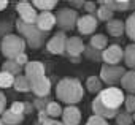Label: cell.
Listing matches in <instances>:
<instances>
[{
	"label": "cell",
	"mask_w": 135,
	"mask_h": 125,
	"mask_svg": "<svg viewBox=\"0 0 135 125\" xmlns=\"http://www.w3.org/2000/svg\"><path fill=\"white\" fill-rule=\"evenodd\" d=\"M13 87H15L18 92H30V82H29V79H27L26 75H18V76H15Z\"/></svg>",
	"instance_id": "22"
},
{
	"label": "cell",
	"mask_w": 135,
	"mask_h": 125,
	"mask_svg": "<svg viewBox=\"0 0 135 125\" xmlns=\"http://www.w3.org/2000/svg\"><path fill=\"white\" fill-rule=\"evenodd\" d=\"M100 7L97 8V11H95V19L97 21H102V22H108V21H111L113 19V11L110 10V8H107L105 5H102V3H99Z\"/></svg>",
	"instance_id": "26"
},
{
	"label": "cell",
	"mask_w": 135,
	"mask_h": 125,
	"mask_svg": "<svg viewBox=\"0 0 135 125\" xmlns=\"http://www.w3.org/2000/svg\"><path fill=\"white\" fill-rule=\"evenodd\" d=\"M24 68H26V76H27L29 81L35 79V78H40V76H45V73H46L45 65L38 60H29Z\"/></svg>",
	"instance_id": "15"
},
{
	"label": "cell",
	"mask_w": 135,
	"mask_h": 125,
	"mask_svg": "<svg viewBox=\"0 0 135 125\" xmlns=\"http://www.w3.org/2000/svg\"><path fill=\"white\" fill-rule=\"evenodd\" d=\"M2 71H7L13 76H18V75H22V67L19 64H16L15 60H7L2 65Z\"/></svg>",
	"instance_id": "24"
},
{
	"label": "cell",
	"mask_w": 135,
	"mask_h": 125,
	"mask_svg": "<svg viewBox=\"0 0 135 125\" xmlns=\"http://www.w3.org/2000/svg\"><path fill=\"white\" fill-rule=\"evenodd\" d=\"M11 30H13V22H10V21H0V35H2V38L7 37V35H10V33H13Z\"/></svg>",
	"instance_id": "34"
},
{
	"label": "cell",
	"mask_w": 135,
	"mask_h": 125,
	"mask_svg": "<svg viewBox=\"0 0 135 125\" xmlns=\"http://www.w3.org/2000/svg\"><path fill=\"white\" fill-rule=\"evenodd\" d=\"M102 52L103 51H99V49H94L91 44H86L84 46V59L86 60H91V62H102Z\"/></svg>",
	"instance_id": "23"
},
{
	"label": "cell",
	"mask_w": 135,
	"mask_h": 125,
	"mask_svg": "<svg viewBox=\"0 0 135 125\" xmlns=\"http://www.w3.org/2000/svg\"><path fill=\"white\" fill-rule=\"evenodd\" d=\"M16 11L19 14V19L26 24H35L37 22V10L33 8L32 2H27V0H22V2H18L16 5Z\"/></svg>",
	"instance_id": "8"
},
{
	"label": "cell",
	"mask_w": 135,
	"mask_h": 125,
	"mask_svg": "<svg viewBox=\"0 0 135 125\" xmlns=\"http://www.w3.org/2000/svg\"><path fill=\"white\" fill-rule=\"evenodd\" d=\"M30 92H33L35 97H48L51 92V79L45 75L35 79H30Z\"/></svg>",
	"instance_id": "10"
},
{
	"label": "cell",
	"mask_w": 135,
	"mask_h": 125,
	"mask_svg": "<svg viewBox=\"0 0 135 125\" xmlns=\"http://www.w3.org/2000/svg\"><path fill=\"white\" fill-rule=\"evenodd\" d=\"M130 10V2L129 0H114L113 2V13L114 11H127Z\"/></svg>",
	"instance_id": "32"
},
{
	"label": "cell",
	"mask_w": 135,
	"mask_h": 125,
	"mask_svg": "<svg viewBox=\"0 0 135 125\" xmlns=\"http://www.w3.org/2000/svg\"><path fill=\"white\" fill-rule=\"evenodd\" d=\"M15 82V76L7 73V71H0V89H8Z\"/></svg>",
	"instance_id": "30"
},
{
	"label": "cell",
	"mask_w": 135,
	"mask_h": 125,
	"mask_svg": "<svg viewBox=\"0 0 135 125\" xmlns=\"http://www.w3.org/2000/svg\"><path fill=\"white\" fill-rule=\"evenodd\" d=\"M0 125H5V123H3V122H2V119H0Z\"/></svg>",
	"instance_id": "46"
},
{
	"label": "cell",
	"mask_w": 135,
	"mask_h": 125,
	"mask_svg": "<svg viewBox=\"0 0 135 125\" xmlns=\"http://www.w3.org/2000/svg\"><path fill=\"white\" fill-rule=\"evenodd\" d=\"M15 62H16V64H19L21 67H26V64L29 62V57H27V54L24 52V54H19V55L15 59Z\"/></svg>",
	"instance_id": "38"
},
{
	"label": "cell",
	"mask_w": 135,
	"mask_h": 125,
	"mask_svg": "<svg viewBox=\"0 0 135 125\" xmlns=\"http://www.w3.org/2000/svg\"><path fill=\"white\" fill-rule=\"evenodd\" d=\"M86 125H110V123H108V120H107V119H103V117H100V116L92 114V116L88 119Z\"/></svg>",
	"instance_id": "35"
},
{
	"label": "cell",
	"mask_w": 135,
	"mask_h": 125,
	"mask_svg": "<svg viewBox=\"0 0 135 125\" xmlns=\"http://www.w3.org/2000/svg\"><path fill=\"white\" fill-rule=\"evenodd\" d=\"M107 32L111 37H122L126 33L124 21H121V19H111V21H108L107 22Z\"/></svg>",
	"instance_id": "17"
},
{
	"label": "cell",
	"mask_w": 135,
	"mask_h": 125,
	"mask_svg": "<svg viewBox=\"0 0 135 125\" xmlns=\"http://www.w3.org/2000/svg\"><path fill=\"white\" fill-rule=\"evenodd\" d=\"M114 119H116V123L118 125H132L133 123V117L127 111H119Z\"/></svg>",
	"instance_id": "29"
},
{
	"label": "cell",
	"mask_w": 135,
	"mask_h": 125,
	"mask_svg": "<svg viewBox=\"0 0 135 125\" xmlns=\"http://www.w3.org/2000/svg\"><path fill=\"white\" fill-rule=\"evenodd\" d=\"M2 122L5 125H19L24 122V114H15L10 109H5L2 114Z\"/></svg>",
	"instance_id": "19"
},
{
	"label": "cell",
	"mask_w": 135,
	"mask_h": 125,
	"mask_svg": "<svg viewBox=\"0 0 135 125\" xmlns=\"http://www.w3.org/2000/svg\"><path fill=\"white\" fill-rule=\"evenodd\" d=\"M67 37L65 35V32H56L48 41H46V49H48V52H51V54H56V55H60V54H64L65 52V44H67Z\"/></svg>",
	"instance_id": "9"
},
{
	"label": "cell",
	"mask_w": 135,
	"mask_h": 125,
	"mask_svg": "<svg viewBox=\"0 0 135 125\" xmlns=\"http://www.w3.org/2000/svg\"><path fill=\"white\" fill-rule=\"evenodd\" d=\"M41 125H64V123H62V122H59L57 119H51V117H48Z\"/></svg>",
	"instance_id": "41"
},
{
	"label": "cell",
	"mask_w": 135,
	"mask_h": 125,
	"mask_svg": "<svg viewBox=\"0 0 135 125\" xmlns=\"http://www.w3.org/2000/svg\"><path fill=\"white\" fill-rule=\"evenodd\" d=\"M127 70L122 67V65H107V64H102V68H100V79L103 84H107L108 87L111 86H116L121 82L124 73Z\"/></svg>",
	"instance_id": "6"
},
{
	"label": "cell",
	"mask_w": 135,
	"mask_h": 125,
	"mask_svg": "<svg viewBox=\"0 0 135 125\" xmlns=\"http://www.w3.org/2000/svg\"><path fill=\"white\" fill-rule=\"evenodd\" d=\"M124 106H126L124 111H127L129 114H133L135 112V95L127 93V97L124 98Z\"/></svg>",
	"instance_id": "33"
},
{
	"label": "cell",
	"mask_w": 135,
	"mask_h": 125,
	"mask_svg": "<svg viewBox=\"0 0 135 125\" xmlns=\"http://www.w3.org/2000/svg\"><path fill=\"white\" fill-rule=\"evenodd\" d=\"M83 10L86 11V14H92V16H94V13L97 11V7H95V3H94V2H84Z\"/></svg>",
	"instance_id": "37"
},
{
	"label": "cell",
	"mask_w": 135,
	"mask_h": 125,
	"mask_svg": "<svg viewBox=\"0 0 135 125\" xmlns=\"http://www.w3.org/2000/svg\"><path fill=\"white\" fill-rule=\"evenodd\" d=\"M7 7H8V2H7V0H0V11H3Z\"/></svg>",
	"instance_id": "43"
},
{
	"label": "cell",
	"mask_w": 135,
	"mask_h": 125,
	"mask_svg": "<svg viewBox=\"0 0 135 125\" xmlns=\"http://www.w3.org/2000/svg\"><path fill=\"white\" fill-rule=\"evenodd\" d=\"M62 123L64 125H80L81 122V111L76 105H70V106H67L64 108L62 111Z\"/></svg>",
	"instance_id": "12"
},
{
	"label": "cell",
	"mask_w": 135,
	"mask_h": 125,
	"mask_svg": "<svg viewBox=\"0 0 135 125\" xmlns=\"http://www.w3.org/2000/svg\"><path fill=\"white\" fill-rule=\"evenodd\" d=\"M84 41L81 40V37H70L67 38V44H65V54L69 57H80L84 51Z\"/></svg>",
	"instance_id": "13"
},
{
	"label": "cell",
	"mask_w": 135,
	"mask_h": 125,
	"mask_svg": "<svg viewBox=\"0 0 135 125\" xmlns=\"http://www.w3.org/2000/svg\"><path fill=\"white\" fill-rule=\"evenodd\" d=\"M45 111H46L48 117H51V119H57V117L62 116V111H64V109H62L60 103H57V101H49V103L46 105Z\"/></svg>",
	"instance_id": "25"
},
{
	"label": "cell",
	"mask_w": 135,
	"mask_h": 125,
	"mask_svg": "<svg viewBox=\"0 0 135 125\" xmlns=\"http://www.w3.org/2000/svg\"><path fill=\"white\" fill-rule=\"evenodd\" d=\"M132 117H133V123H135V112H133V114H132Z\"/></svg>",
	"instance_id": "45"
},
{
	"label": "cell",
	"mask_w": 135,
	"mask_h": 125,
	"mask_svg": "<svg viewBox=\"0 0 135 125\" xmlns=\"http://www.w3.org/2000/svg\"><path fill=\"white\" fill-rule=\"evenodd\" d=\"M56 16V25L60 29V32H69L76 27L78 22V10L73 8H62L54 13Z\"/></svg>",
	"instance_id": "5"
},
{
	"label": "cell",
	"mask_w": 135,
	"mask_h": 125,
	"mask_svg": "<svg viewBox=\"0 0 135 125\" xmlns=\"http://www.w3.org/2000/svg\"><path fill=\"white\" fill-rule=\"evenodd\" d=\"M49 101H51L49 97H35L33 101H32V105L35 108V111H45V108H46V105Z\"/></svg>",
	"instance_id": "31"
},
{
	"label": "cell",
	"mask_w": 135,
	"mask_h": 125,
	"mask_svg": "<svg viewBox=\"0 0 135 125\" xmlns=\"http://www.w3.org/2000/svg\"><path fill=\"white\" fill-rule=\"evenodd\" d=\"M5 109H7V95L3 92H0V116L3 114Z\"/></svg>",
	"instance_id": "39"
},
{
	"label": "cell",
	"mask_w": 135,
	"mask_h": 125,
	"mask_svg": "<svg viewBox=\"0 0 135 125\" xmlns=\"http://www.w3.org/2000/svg\"><path fill=\"white\" fill-rule=\"evenodd\" d=\"M10 111H13L15 114H24V101H13Z\"/></svg>",
	"instance_id": "36"
},
{
	"label": "cell",
	"mask_w": 135,
	"mask_h": 125,
	"mask_svg": "<svg viewBox=\"0 0 135 125\" xmlns=\"http://www.w3.org/2000/svg\"><path fill=\"white\" fill-rule=\"evenodd\" d=\"M26 48H27V44H26L24 38L19 35H15V33H10L0 40V51H2V54L8 60H15L19 54H24Z\"/></svg>",
	"instance_id": "4"
},
{
	"label": "cell",
	"mask_w": 135,
	"mask_h": 125,
	"mask_svg": "<svg viewBox=\"0 0 135 125\" xmlns=\"http://www.w3.org/2000/svg\"><path fill=\"white\" fill-rule=\"evenodd\" d=\"M33 111H35L33 105H32V103H29V101H24V116H26V114H32Z\"/></svg>",
	"instance_id": "40"
},
{
	"label": "cell",
	"mask_w": 135,
	"mask_h": 125,
	"mask_svg": "<svg viewBox=\"0 0 135 125\" xmlns=\"http://www.w3.org/2000/svg\"><path fill=\"white\" fill-rule=\"evenodd\" d=\"M35 25L41 30V32H51V29L56 25V16H54V13H51V11H40L38 13V16H37V22H35Z\"/></svg>",
	"instance_id": "14"
},
{
	"label": "cell",
	"mask_w": 135,
	"mask_h": 125,
	"mask_svg": "<svg viewBox=\"0 0 135 125\" xmlns=\"http://www.w3.org/2000/svg\"><path fill=\"white\" fill-rule=\"evenodd\" d=\"M32 5H33L35 10L38 8V10H41V13H43V11H51V10L57 5V2H56V0H33Z\"/></svg>",
	"instance_id": "27"
},
{
	"label": "cell",
	"mask_w": 135,
	"mask_h": 125,
	"mask_svg": "<svg viewBox=\"0 0 135 125\" xmlns=\"http://www.w3.org/2000/svg\"><path fill=\"white\" fill-rule=\"evenodd\" d=\"M89 44H91L94 49L103 51V49L108 46V37H107V35H102V33H95V35H92V37H91Z\"/></svg>",
	"instance_id": "21"
},
{
	"label": "cell",
	"mask_w": 135,
	"mask_h": 125,
	"mask_svg": "<svg viewBox=\"0 0 135 125\" xmlns=\"http://www.w3.org/2000/svg\"><path fill=\"white\" fill-rule=\"evenodd\" d=\"M69 60L72 62V64H80V62H81V55L80 57H69Z\"/></svg>",
	"instance_id": "44"
},
{
	"label": "cell",
	"mask_w": 135,
	"mask_h": 125,
	"mask_svg": "<svg viewBox=\"0 0 135 125\" xmlns=\"http://www.w3.org/2000/svg\"><path fill=\"white\" fill-rule=\"evenodd\" d=\"M122 62L129 70H135V43H130L124 48V59Z\"/></svg>",
	"instance_id": "18"
},
{
	"label": "cell",
	"mask_w": 135,
	"mask_h": 125,
	"mask_svg": "<svg viewBox=\"0 0 135 125\" xmlns=\"http://www.w3.org/2000/svg\"><path fill=\"white\" fill-rule=\"evenodd\" d=\"M97 25H99V21L92 14L80 16L78 18V22H76V29H78V32L81 35H92L97 30Z\"/></svg>",
	"instance_id": "11"
},
{
	"label": "cell",
	"mask_w": 135,
	"mask_h": 125,
	"mask_svg": "<svg viewBox=\"0 0 135 125\" xmlns=\"http://www.w3.org/2000/svg\"><path fill=\"white\" fill-rule=\"evenodd\" d=\"M70 5H72V7H75V8H83L84 2H76V0H72V2H70Z\"/></svg>",
	"instance_id": "42"
},
{
	"label": "cell",
	"mask_w": 135,
	"mask_h": 125,
	"mask_svg": "<svg viewBox=\"0 0 135 125\" xmlns=\"http://www.w3.org/2000/svg\"><path fill=\"white\" fill-rule=\"evenodd\" d=\"M124 25H126V33H127V37L135 43V11L124 21Z\"/></svg>",
	"instance_id": "28"
},
{
	"label": "cell",
	"mask_w": 135,
	"mask_h": 125,
	"mask_svg": "<svg viewBox=\"0 0 135 125\" xmlns=\"http://www.w3.org/2000/svg\"><path fill=\"white\" fill-rule=\"evenodd\" d=\"M121 87L130 95H135V70H127L121 79Z\"/></svg>",
	"instance_id": "16"
},
{
	"label": "cell",
	"mask_w": 135,
	"mask_h": 125,
	"mask_svg": "<svg viewBox=\"0 0 135 125\" xmlns=\"http://www.w3.org/2000/svg\"><path fill=\"white\" fill-rule=\"evenodd\" d=\"M84 86H86V90L89 93H99L103 89V82H102V79L99 76H89L86 79V84Z\"/></svg>",
	"instance_id": "20"
},
{
	"label": "cell",
	"mask_w": 135,
	"mask_h": 125,
	"mask_svg": "<svg viewBox=\"0 0 135 125\" xmlns=\"http://www.w3.org/2000/svg\"><path fill=\"white\" fill-rule=\"evenodd\" d=\"M15 25H16V30L19 32V37L24 38L27 48H30V49H38L48 41L49 33L41 32L35 24H26L21 19H18V21H15Z\"/></svg>",
	"instance_id": "3"
},
{
	"label": "cell",
	"mask_w": 135,
	"mask_h": 125,
	"mask_svg": "<svg viewBox=\"0 0 135 125\" xmlns=\"http://www.w3.org/2000/svg\"><path fill=\"white\" fill-rule=\"evenodd\" d=\"M124 59V49L119 44H110L102 52V62L107 65H119Z\"/></svg>",
	"instance_id": "7"
},
{
	"label": "cell",
	"mask_w": 135,
	"mask_h": 125,
	"mask_svg": "<svg viewBox=\"0 0 135 125\" xmlns=\"http://www.w3.org/2000/svg\"><path fill=\"white\" fill-rule=\"evenodd\" d=\"M84 97V87L76 78H62L56 86V98L67 105H76Z\"/></svg>",
	"instance_id": "2"
},
{
	"label": "cell",
	"mask_w": 135,
	"mask_h": 125,
	"mask_svg": "<svg viewBox=\"0 0 135 125\" xmlns=\"http://www.w3.org/2000/svg\"><path fill=\"white\" fill-rule=\"evenodd\" d=\"M124 98L126 93L122 89L111 86V87H105L102 89L97 97L92 101V112L95 116H100L103 119H114L116 114L119 112L121 105H124Z\"/></svg>",
	"instance_id": "1"
}]
</instances>
